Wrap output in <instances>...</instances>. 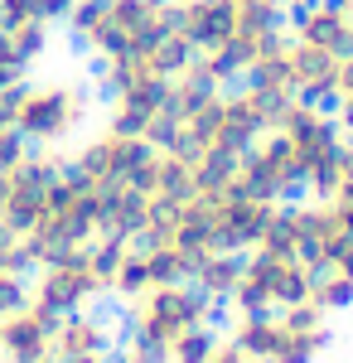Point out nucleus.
<instances>
[{
	"instance_id": "obj_1",
	"label": "nucleus",
	"mask_w": 353,
	"mask_h": 363,
	"mask_svg": "<svg viewBox=\"0 0 353 363\" xmlns=\"http://www.w3.org/2000/svg\"><path fill=\"white\" fill-rule=\"evenodd\" d=\"M63 25L82 54L107 63L174 34V0H73Z\"/></svg>"
},
{
	"instance_id": "obj_2",
	"label": "nucleus",
	"mask_w": 353,
	"mask_h": 363,
	"mask_svg": "<svg viewBox=\"0 0 353 363\" xmlns=\"http://www.w3.org/2000/svg\"><path fill=\"white\" fill-rule=\"evenodd\" d=\"M92 238H102V184L82 179L78 169L68 165L54 179L39 223L20 238V252H25L29 272H34V267L54 262V257H63V252L87 247Z\"/></svg>"
},
{
	"instance_id": "obj_3",
	"label": "nucleus",
	"mask_w": 353,
	"mask_h": 363,
	"mask_svg": "<svg viewBox=\"0 0 353 363\" xmlns=\"http://www.w3.org/2000/svg\"><path fill=\"white\" fill-rule=\"evenodd\" d=\"M87 87L73 78H49V83H15L10 92V126L29 140V145H44L58 150L63 140H73L87 121Z\"/></svg>"
},
{
	"instance_id": "obj_4",
	"label": "nucleus",
	"mask_w": 353,
	"mask_h": 363,
	"mask_svg": "<svg viewBox=\"0 0 353 363\" xmlns=\"http://www.w3.org/2000/svg\"><path fill=\"white\" fill-rule=\"evenodd\" d=\"M218 320V306L194 286V281H164V286H150L140 291L136 301H126V335L155 339V344H174L189 330H203Z\"/></svg>"
},
{
	"instance_id": "obj_5",
	"label": "nucleus",
	"mask_w": 353,
	"mask_h": 363,
	"mask_svg": "<svg viewBox=\"0 0 353 363\" xmlns=\"http://www.w3.org/2000/svg\"><path fill=\"white\" fill-rule=\"evenodd\" d=\"M315 267L300 262V257H271V252L252 247L242 252V277L228 296L232 315H262V310H286L296 301H310V286H315Z\"/></svg>"
},
{
	"instance_id": "obj_6",
	"label": "nucleus",
	"mask_w": 353,
	"mask_h": 363,
	"mask_svg": "<svg viewBox=\"0 0 353 363\" xmlns=\"http://www.w3.org/2000/svg\"><path fill=\"white\" fill-rule=\"evenodd\" d=\"M111 296V277L97 267L92 242L78 252H63L54 262L29 272V301H39L54 315H73V310H92L97 301Z\"/></svg>"
},
{
	"instance_id": "obj_7",
	"label": "nucleus",
	"mask_w": 353,
	"mask_h": 363,
	"mask_svg": "<svg viewBox=\"0 0 353 363\" xmlns=\"http://www.w3.org/2000/svg\"><path fill=\"white\" fill-rule=\"evenodd\" d=\"M237 189H247V194H257V199H276V203H291L305 189L300 155H296V145L286 140L281 126L247 145V155L237 160Z\"/></svg>"
},
{
	"instance_id": "obj_8",
	"label": "nucleus",
	"mask_w": 353,
	"mask_h": 363,
	"mask_svg": "<svg viewBox=\"0 0 353 363\" xmlns=\"http://www.w3.org/2000/svg\"><path fill=\"white\" fill-rule=\"evenodd\" d=\"M63 169H68V155L44 150V145H29V155L10 169V189H5L0 223L10 228L15 238H25L29 228L39 223V213H44V203H49V189H54V179Z\"/></svg>"
},
{
	"instance_id": "obj_9",
	"label": "nucleus",
	"mask_w": 353,
	"mask_h": 363,
	"mask_svg": "<svg viewBox=\"0 0 353 363\" xmlns=\"http://www.w3.org/2000/svg\"><path fill=\"white\" fill-rule=\"evenodd\" d=\"M155 145L140 136H121V131H97L92 140H82L78 155L68 160V165L78 169L82 179H92V184H131V174L140 169V160L150 155Z\"/></svg>"
},
{
	"instance_id": "obj_10",
	"label": "nucleus",
	"mask_w": 353,
	"mask_h": 363,
	"mask_svg": "<svg viewBox=\"0 0 353 363\" xmlns=\"http://www.w3.org/2000/svg\"><path fill=\"white\" fill-rule=\"evenodd\" d=\"M107 126L121 136H140L150 140L160 131V121H169V78H140L107 92Z\"/></svg>"
},
{
	"instance_id": "obj_11",
	"label": "nucleus",
	"mask_w": 353,
	"mask_h": 363,
	"mask_svg": "<svg viewBox=\"0 0 353 363\" xmlns=\"http://www.w3.org/2000/svg\"><path fill=\"white\" fill-rule=\"evenodd\" d=\"M54 325L58 315L44 310L39 301L5 310L0 315V363H34L54 354Z\"/></svg>"
},
{
	"instance_id": "obj_12",
	"label": "nucleus",
	"mask_w": 353,
	"mask_h": 363,
	"mask_svg": "<svg viewBox=\"0 0 353 363\" xmlns=\"http://www.w3.org/2000/svg\"><path fill=\"white\" fill-rule=\"evenodd\" d=\"M339 63H344L339 54L315 49V44H300V39L286 34V73H291V92H296V97L320 102V107H334V92H339Z\"/></svg>"
},
{
	"instance_id": "obj_13",
	"label": "nucleus",
	"mask_w": 353,
	"mask_h": 363,
	"mask_svg": "<svg viewBox=\"0 0 353 363\" xmlns=\"http://www.w3.org/2000/svg\"><path fill=\"white\" fill-rule=\"evenodd\" d=\"M174 29L194 54H213L232 39V0H174Z\"/></svg>"
},
{
	"instance_id": "obj_14",
	"label": "nucleus",
	"mask_w": 353,
	"mask_h": 363,
	"mask_svg": "<svg viewBox=\"0 0 353 363\" xmlns=\"http://www.w3.org/2000/svg\"><path fill=\"white\" fill-rule=\"evenodd\" d=\"M291 39L344 58L349 54V10H344V0H310V5H300L296 20H291Z\"/></svg>"
},
{
	"instance_id": "obj_15",
	"label": "nucleus",
	"mask_w": 353,
	"mask_h": 363,
	"mask_svg": "<svg viewBox=\"0 0 353 363\" xmlns=\"http://www.w3.org/2000/svg\"><path fill=\"white\" fill-rule=\"evenodd\" d=\"M87 354H111V325L97 315V310L58 315V325H54V359H87Z\"/></svg>"
},
{
	"instance_id": "obj_16",
	"label": "nucleus",
	"mask_w": 353,
	"mask_h": 363,
	"mask_svg": "<svg viewBox=\"0 0 353 363\" xmlns=\"http://www.w3.org/2000/svg\"><path fill=\"white\" fill-rule=\"evenodd\" d=\"M228 339H232L252 363H271L276 339H281V315H276V310H262V315H232Z\"/></svg>"
},
{
	"instance_id": "obj_17",
	"label": "nucleus",
	"mask_w": 353,
	"mask_h": 363,
	"mask_svg": "<svg viewBox=\"0 0 353 363\" xmlns=\"http://www.w3.org/2000/svg\"><path fill=\"white\" fill-rule=\"evenodd\" d=\"M237 277H242V252H208V257L194 267V286H198L213 306H228Z\"/></svg>"
},
{
	"instance_id": "obj_18",
	"label": "nucleus",
	"mask_w": 353,
	"mask_h": 363,
	"mask_svg": "<svg viewBox=\"0 0 353 363\" xmlns=\"http://www.w3.org/2000/svg\"><path fill=\"white\" fill-rule=\"evenodd\" d=\"M329 349V325L325 330H296L281 320V339H276L271 363H315Z\"/></svg>"
},
{
	"instance_id": "obj_19",
	"label": "nucleus",
	"mask_w": 353,
	"mask_h": 363,
	"mask_svg": "<svg viewBox=\"0 0 353 363\" xmlns=\"http://www.w3.org/2000/svg\"><path fill=\"white\" fill-rule=\"evenodd\" d=\"M73 0H0V25H63Z\"/></svg>"
},
{
	"instance_id": "obj_20",
	"label": "nucleus",
	"mask_w": 353,
	"mask_h": 363,
	"mask_svg": "<svg viewBox=\"0 0 353 363\" xmlns=\"http://www.w3.org/2000/svg\"><path fill=\"white\" fill-rule=\"evenodd\" d=\"M310 301L320 310H349L353 306V281L344 272H320L315 286H310Z\"/></svg>"
},
{
	"instance_id": "obj_21",
	"label": "nucleus",
	"mask_w": 353,
	"mask_h": 363,
	"mask_svg": "<svg viewBox=\"0 0 353 363\" xmlns=\"http://www.w3.org/2000/svg\"><path fill=\"white\" fill-rule=\"evenodd\" d=\"M218 330L213 325H203V330H189V335H179L169 344V363H203L208 359V349H213Z\"/></svg>"
},
{
	"instance_id": "obj_22",
	"label": "nucleus",
	"mask_w": 353,
	"mask_h": 363,
	"mask_svg": "<svg viewBox=\"0 0 353 363\" xmlns=\"http://www.w3.org/2000/svg\"><path fill=\"white\" fill-rule=\"evenodd\" d=\"M25 301H29V272L0 262V315L15 310V306H25Z\"/></svg>"
},
{
	"instance_id": "obj_23",
	"label": "nucleus",
	"mask_w": 353,
	"mask_h": 363,
	"mask_svg": "<svg viewBox=\"0 0 353 363\" xmlns=\"http://www.w3.org/2000/svg\"><path fill=\"white\" fill-rule=\"evenodd\" d=\"M116 359H126V363H169V349L155 344V339L126 335V339H121V349H116Z\"/></svg>"
},
{
	"instance_id": "obj_24",
	"label": "nucleus",
	"mask_w": 353,
	"mask_h": 363,
	"mask_svg": "<svg viewBox=\"0 0 353 363\" xmlns=\"http://www.w3.org/2000/svg\"><path fill=\"white\" fill-rule=\"evenodd\" d=\"M325 272H344V277H349V281H353V238H349V247L339 252V257H334V262H329Z\"/></svg>"
},
{
	"instance_id": "obj_25",
	"label": "nucleus",
	"mask_w": 353,
	"mask_h": 363,
	"mask_svg": "<svg viewBox=\"0 0 353 363\" xmlns=\"http://www.w3.org/2000/svg\"><path fill=\"white\" fill-rule=\"evenodd\" d=\"M58 363H107V354H87V359H58Z\"/></svg>"
},
{
	"instance_id": "obj_26",
	"label": "nucleus",
	"mask_w": 353,
	"mask_h": 363,
	"mask_svg": "<svg viewBox=\"0 0 353 363\" xmlns=\"http://www.w3.org/2000/svg\"><path fill=\"white\" fill-rule=\"evenodd\" d=\"M300 5H310V0H286V10H300Z\"/></svg>"
},
{
	"instance_id": "obj_27",
	"label": "nucleus",
	"mask_w": 353,
	"mask_h": 363,
	"mask_svg": "<svg viewBox=\"0 0 353 363\" xmlns=\"http://www.w3.org/2000/svg\"><path fill=\"white\" fill-rule=\"evenodd\" d=\"M34 363H58V359H54V354H49V359H34Z\"/></svg>"
},
{
	"instance_id": "obj_28",
	"label": "nucleus",
	"mask_w": 353,
	"mask_h": 363,
	"mask_svg": "<svg viewBox=\"0 0 353 363\" xmlns=\"http://www.w3.org/2000/svg\"><path fill=\"white\" fill-rule=\"evenodd\" d=\"M107 363H126V359H116V354H107Z\"/></svg>"
},
{
	"instance_id": "obj_29",
	"label": "nucleus",
	"mask_w": 353,
	"mask_h": 363,
	"mask_svg": "<svg viewBox=\"0 0 353 363\" xmlns=\"http://www.w3.org/2000/svg\"><path fill=\"white\" fill-rule=\"evenodd\" d=\"M0 29H5V25H0Z\"/></svg>"
}]
</instances>
